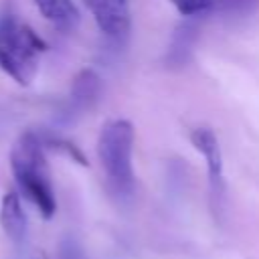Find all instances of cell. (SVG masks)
Here are the masks:
<instances>
[{
  "instance_id": "1",
  "label": "cell",
  "mask_w": 259,
  "mask_h": 259,
  "mask_svg": "<svg viewBox=\"0 0 259 259\" xmlns=\"http://www.w3.org/2000/svg\"><path fill=\"white\" fill-rule=\"evenodd\" d=\"M10 168L20 192L36 206L42 219H53V214L57 212V198L51 186L40 136L26 132L14 142L10 150Z\"/></svg>"
},
{
  "instance_id": "2",
  "label": "cell",
  "mask_w": 259,
  "mask_h": 259,
  "mask_svg": "<svg viewBox=\"0 0 259 259\" xmlns=\"http://www.w3.org/2000/svg\"><path fill=\"white\" fill-rule=\"evenodd\" d=\"M136 130L130 119L117 117L103 123L97 140V156L105 172L107 184L117 198H132L136 188V174L132 164Z\"/></svg>"
},
{
  "instance_id": "3",
  "label": "cell",
  "mask_w": 259,
  "mask_h": 259,
  "mask_svg": "<svg viewBox=\"0 0 259 259\" xmlns=\"http://www.w3.org/2000/svg\"><path fill=\"white\" fill-rule=\"evenodd\" d=\"M47 42L14 14H0V69L18 85H30Z\"/></svg>"
},
{
  "instance_id": "4",
  "label": "cell",
  "mask_w": 259,
  "mask_h": 259,
  "mask_svg": "<svg viewBox=\"0 0 259 259\" xmlns=\"http://www.w3.org/2000/svg\"><path fill=\"white\" fill-rule=\"evenodd\" d=\"M190 144L194 150L204 158L206 166V178H208V190L212 198L219 202L225 194V178H223V152L217 134L210 127H194L188 134Z\"/></svg>"
},
{
  "instance_id": "5",
  "label": "cell",
  "mask_w": 259,
  "mask_h": 259,
  "mask_svg": "<svg viewBox=\"0 0 259 259\" xmlns=\"http://www.w3.org/2000/svg\"><path fill=\"white\" fill-rule=\"evenodd\" d=\"M83 4L107 38L115 42L127 38L132 28L127 0H83Z\"/></svg>"
},
{
  "instance_id": "6",
  "label": "cell",
  "mask_w": 259,
  "mask_h": 259,
  "mask_svg": "<svg viewBox=\"0 0 259 259\" xmlns=\"http://www.w3.org/2000/svg\"><path fill=\"white\" fill-rule=\"evenodd\" d=\"M0 227L12 243L22 245L26 241L28 221H26V212L22 208L20 194L16 190H8L0 198Z\"/></svg>"
},
{
  "instance_id": "7",
  "label": "cell",
  "mask_w": 259,
  "mask_h": 259,
  "mask_svg": "<svg viewBox=\"0 0 259 259\" xmlns=\"http://www.w3.org/2000/svg\"><path fill=\"white\" fill-rule=\"evenodd\" d=\"M103 93V81L93 69H81L71 83V107L75 111L91 109Z\"/></svg>"
},
{
  "instance_id": "8",
  "label": "cell",
  "mask_w": 259,
  "mask_h": 259,
  "mask_svg": "<svg viewBox=\"0 0 259 259\" xmlns=\"http://www.w3.org/2000/svg\"><path fill=\"white\" fill-rule=\"evenodd\" d=\"M196 36H198V20L192 18V20H184L182 24H178V28L174 30L172 42L168 47V53H166V63L170 67H182L192 55Z\"/></svg>"
},
{
  "instance_id": "9",
  "label": "cell",
  "mask_w": 259,
  "mask_h": 259,
  "mask_svg": "<svg viewBox=\"0 0 259 259\" xmlns=\"http://www.w3.org/2000/svg\"><path fill=\"white\" fill-rule=\"evenodd\" d=\"M34 4L38 12L59 30H73L81 20L73 0H34Z\"/></svg>"
},
{
  "instance_id": "10",
  "label": "cell",
  "mask_w": 259,
  "mask_h": 259,
  "mask_svg": "<svg viewBox=\"0 0 259 259\" xmlns=\"http://www.w3.org/2000/svg\"><path fill=\"white\" fill-rule=\"evenodd\" d=\"M40 142H42L45 148L55 150V152H59V154H65L67 158H71L73 162H77V164H81V166H87V164H89L87 158H85V154H83L73 142H69V140H65V138L49 136V138H40Z\"/></svg>"
},
{
  "instance_id": "11",
  "label": "cell",
  "mask_w": 259,
  "mask_h": 259,
  "mask_svg": "<svg viewBox=\"0 0 259 259\" xmlns=\"http://www.w3.org/2000/svg\"><path fill=\"white\" fill-rule=\"evenodd\" d=\"M210 4L212 10H219L223 14L245 16L259 6V0H210Z\"/></svg>"
},
{
  "instance_id": "12",
  "label": "cell",
  "mask_w": 259,
  "mask_h": 259,
  "mask_svg": "<svg viewBox=\"0 0 259 259\" xmlns=\"http://www.w3.org/2000/svg\"><path fill=\"white\" fill-rule=\"evenodd\" d=\"M170 2L186 18H198L212 10L210 0H170Z\"/></svg>"
},
{
  "instance_id": "13",
  "label": "cell",
  "mask_w": 259,
  "mask_h": 259,
  "mask_svg": "<svg viewBox=\"0 0 259 259\" xmlns=\"http://www.w3.org/2000/svg\"><path fill=\"white\" fill-rule=\"evenodd\" d=\"M57 259H87V257H85L81 245H79L73 237H65V239L59 243Z\"/></svg>"
},
{
  "instance_id": "14",
  "label": "cell",
  "mask_w": 259,
  "mask_h": 259,
  "mask_svg": "<svg viewBox=\"0 0 259 259\" xmlns=\"http://www.w3.org/2000/svg\"><path fill=\"white\" fill-rule=\"evenodd\" d=\"M36 259H49V257H47V255H42V253H40V255H38V257H36Z\"/></svg>"
}]
</instances>
